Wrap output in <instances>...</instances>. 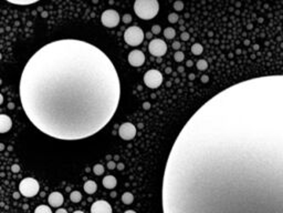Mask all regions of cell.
I'll list each match as a JSON object with an SVG mask.
<instances>
[{
    "instance_id": "cell-1",
    "label": "cell",
    "mask_w": 283,
    "mask_h": 213,
    "mask_svg": "<svg viewBox=\"0 0 283 213\" xmlns=\"http://www.w3.org/2000/svg\"><path fill=\"white\" fill-rule=\"evenodd\" d=\"M164 213H283V75L210 98L175 140Z\"/></svg>"
},
{
    "instance_id": "cell-2",
    "label": "cell",
    "mask_w": 283,
    "mask_h": 213,
    "mask_svg": "<svg viewBox=\"0 0 283 213\" xmlns=\"http://www.w3.org/2000/svg\"><path fill=\"white\" fill-rule=\"evenodd\" d=\"M19 89L32 124L60 140L97 133L113 118L121 97L111 59L79 39L55 40L40 48L25 63Z\"/></svg>"
},
{
    "instance_id": "cell-3",
    "label": "cell",
    "mask_w": 283,
    "mask_h": 213,
    "mask_svg": "<svg viewBox=\"0 0 283 213\" xmlns=\"http://www.w3.org/2000/svg\"><path fill=\"white\" fill-rule=\"evenodd\" d=\"M159 5L157 0H135L134 11L143 20H150L158 13Z\"/></svg>"
},
{
    "instance_id": "cell-4",
    "label": "cell",
    "mask_w": 283,
    "mask_h": 213,
    "mask_svg": "<svg viewBox=\"0 0 283 213\" xmlns=\"http://www.w3.org/2000/svg\"><path fill=\"white\" fill-rule=\"evenodd\" d=\"M39 182L33 178H25L19 183V191L25 198H32L39 193Z\"/></svg>"
},
{
    "instance_id": "cell-5",
    "label": "cell",
    "mask_w": 283,
    "mask_h": 213,
    "mask_svg": "<svg viewBox=\"0 0 283 213\" xmlns=\"http://www.w3.org/2000/svg\"><path fill=\"white\" fill-rule=\"evenodd\" d=\"M144 38H145L144 31L142 30L139 27H136V26L129 27L124 32L125 42L132 47L139 46L144 41Z\"/></svg>"
},
{
    "instance_id": "cell-6",
    "label": "cell",
    "mask_w": 283,
    "mask_h": 213,
    "mask_svg": "<svg viewBox=\"0 0 283 213\" xmlns=\"http://www.w3.org/2000/svg\"><path fill=\"white\" fill-rule=\"evenodd\" d=\"M145 84L150 89H156L163 83V75L158 70H148L144 75Z\"/></svg>"
},
{
    "instance_id": "cell-7",
    "label": "cell",
    "mask_w": 283,
    "mask_h": 213,
    "mask_svg": "<svg viewBox=\"0 0 283 213\" xmlns=\"http://www.w3.org/2000/svg\"><path fill=\"white\" fill-rule=\"evenodd\" d=\"M119 12L117 11L113 10V9H109V10H105L102 16H101V21L103 26L107 27V28H114L119 23Z\"/></svg>"
},
{
    "instance_id": "cell-8",
    "label": "cell",
    "mask_w": 283,
    "mask_h": 213,
    "mask_svg": "<svg viewBox=\"0 0 283 213\" xmlns=\"http://www.w3.org/2000/svg\"><path fill=\"white\" fill-rule=\"evenodd\" d=\"M148 51L154 57H163L167 52V45L162 39H153L148 45Z\"/></svg>"
},
{
    "instance_id": "cell-9",
    "label": "cell",
    "mask_w": 283,
    "mask_h": 213,
    "mask_svg": "<svg viewBox=\"0 0 283 213\" xmlns=\"http://www.w3.org/2000/svg\"><path fill=\"white\" fill-rule=\"evenodd\" d=\"M119 134L124 140H132L136 136V127L131 122H125L119 127Z\"/></svg>"
},
{
    "instance_id": "cell-10",
    "label": "cell",
    "mask_w": 283,
    "mask_h": 213,
    "mask_svg": "<svg viewBox=\"0 0 283 213\" xmlns=\"http://www.w3.org/2000/svg\"><path fill=\"white\" fill-rule=\"evenodd\" d=\"M128 62L133 67H140L145 62V55L140 50H133L128 55Z\"/></svg>"
},
{
    "instance_id": "cell-11",
    "label": "cell",
    "mask_w": 283,
    "mask_h": 213,
    "mask_svg": "<svg viewBox=\"0 0 283 213\" xmlns=\"http://www.w3.org/2000/svg\"><path fill=\"white\" fill-rule=\"evenodd\" d=\"M91 213H112V207L104 200H99L92 204Z\"/></svg>"
},
{
    "instance_id": "cell-12",
    "label": "cell",
    "mask_w": 283,
    "mask_h": 213,
    "mask_svg": "<svg viewBox=\"0 0 283 213\" xmlns=\"http://www.w3.org/2000/svg\"><path fill=\"white\" fill-rule=\"evenodd\" d=\"M64 198L60 192H52L48 198V202L53 208H60L63 204Z\"/></svg>"
},
{
    "instance_id": "cell-13",
    "label": "cell",
    "mask_w": 283,
    "mask_h": 213,
    "mask_svg": "<svg viewBox=\"0 0 283 213\" xmlns=\"http://www.w3.org/2000/svg\"><path fill=\"white\" fill-rule=\"evenodd\" d=\"M11 127H12V121L10 117L6 114H1L0 116V133H6L11 129Z\"/></svg>"
},
{
    "instance_id": "cell-14",
    "label": "cell",
    "mask_w": 283,
    "mask_h": 213,
    "mask_svg": "<svg viewBox=\"0 0 283 213\" xmlns=\"http://www.w3.org/2000/svg\"><path fill=\"white\" fill-rule=\"evenodd\" d=\"M103 185H104L106 189H109V190H113V189L116 187V184H117V180H116V178L113 177V175H106L105 178H103Z\"/></svg>"
},
{
    "instance_id": "cell-15",
    "label": "cell",
    "mask_w": 283,
    "mask_h": 213,
    "mask_svg": "<svg viewBox=\"0 0 283 213\" xmlns=\"http://www.w3.org/2000/svg\"><path fill=\"white\" fill-rule=\"evenodd\" d=\"M84 191L88 194H93V193H95V191H96V189H97V185H96V183L94 182V181H92V180H89V181H86V182L84 183Z\"/></svg>"
},
{
    "instance_id": "cell-16",
    "label": "cell",
    "mask_w": 283,
    "mask_h": 213,
    "mask_svg": "<svg viewBox=\"0 0 283 213\" xmlns=\"http://www.w3.org/2000/svg\"><path fill=\"white\" fill-rule=\"evenodd\" d=\"M10 4H13V5H19V6H27V5H32L38 2L39 0H6Z\"/></svg>"
},
{
    "instance_id": "cell-17",
    "label": "cell",
    "mask_w": 283,
    "mask_h": 213,
    "mask_svg": "<svg viewBox=\"0 0 283 213\" xmlns=\"http://www.w3.org/2000/svg\"><path fill=\"white\" fill-rule=\"evenodd\" d=\"M122 201L124 204H131V203L134 201V195L131 192H125L122 195Z\"/></svg>"
},
{
    "instance_id": "cell-18",
    "label": "cell",
    "mask_w": 283,
    "mask_h": 213,
    "mask_svg": "<svg viewBox=\"0 0 283 213\" xmlns=\"http://www.w3.org/2000/svg\"><path fill=\"white\" fill-rule=\"evenodd\" d=\"M70 200L72 202H75V203L80 202L82 200V194L79 191H73V192H71V194H70Z\"/></svg>"
},
{
    "instance_id": "cell-19",
    "label": "cell",
    "mask_w": 283,
    "mask_h": 213,
    "mask_svg": "<svg viewBox=\"0 0 283 213\" xmlns=\"http://www.w3.org/2000/svg\"><path fill=\"white\" fill-rule=\"evenodd\" d=\"M203 50H204V48H203V46H201L200 43H194V45L191 46V52H193L194 55H196V56L201 55V53H203Z\"/></svg>"
},
{
    "instance_id": "cell-20",
    "label": "cell",
    "mask_w": 283,
    "mask_h": 213,
    "mask_svg": "<svg viewBox=\"0 0 283 213\" xmlns=\"http://www.w3.org/2000/svg\"><path fill=\"white\" fill-rule=\"evenodd\" d=\"M164 36L166 39H173L175 36H176V31H175V29L168 27V28H166L164 30Z\"/></svg>"
},
{
    "instance_id": "cell-21",
    "label": "cell",
    "mask_w": 283,
    "mask_h": 213,
    "mask_svg": "<svg viewBox=\"0 0 283 213\" xmlns=\"http://www.w3.org/2000/svg\"><path fill=\"white\" fill-rule=\"evenodd\" d=\"M35 213H52V211L48 205H39L38 208H35Z\"/></svg>"
},
{
    "instance_id": "cell-22",
    "label": "cell",
    "mask_w": 283,
    "mask_h": 213,
    "mask_svg": "<svg viewBox=\"0 0 283 213\" xmlns=\"http://www.w3.org/2000/svg\"><path fill=\"white\" fill-rule=\"evenodd\" d=\"M104 171H105V169L102 164H95L94 167H93V172H94V174H96V175H102V174L104 173Z\"/></svg>"
},
{
    "instance_id": "cell-23",
    "label": "cell",
    "mask_w": 283,
    "mask_h": 213,
    "mask_svg": "<svg viewBox=\"0 0 283 213\" xmlns=\"http://www.w3.org/2000/svg\"><path fill=\"white\" fill-rule=\"evenodd\" d=\"M197 68H198L199 70H206L207 68H208V62L206 60H204V59H200L199 61H197Z\"/></svg>"
},
{
    "instance_id": "cell-24",
    "label": "cell",
    "mask_w": 283,
    "mask_h": 213,
    "mask_svg": "<svg viewBox=\"0 0 283 213\" xmlns=\"http://www.w3.org/2000/svg\"><path fill=\"white\" fill-rule=\"evenodd\" d=\"M184 58H185V56H184V52H181V51H177L176 53L174 55V59L177 62H180V61H183L184 60Z\"/></svg>"
},
{
    "instance_id": "cell-25",
    "label": "cell",
    "mask_w": 283,
    "mask_h": 213,
    "mask_svg": "<svg viewBox=\"0 0 283 213\" xmlns=\"http://www.w3.org/2000/svg\"><path fill=\"white\" fill-rule=\"evenodd\" d=\"M178 15L177 13H170V15L168 16V21L170 22V23H175V22H177L178 21Z\"/></svg>"
},
{
    "instance_id": "cell-26",
    "label": "cell",
    "mask_w": 283,
    "mask_h": 213,
    "mask_svg": "<svg viewBox=\"0 0 283 213\" xmlns=\"http://www.w3.org/2000/svg\"><path fill=\"white\" fill-rule=\"evenodd\" d=\"M174 9L177 11L183 10V9H184V4H183L181 1H178V0H177V1L174 4Z\"/></svg>"
},
{
    "instance_id": "cell-27",
    "label": "cell",
    "mask_w": 283,
    "mask_h": 213,
    "mask_svg": "<svg viewBox=\"0 0 283 213\" xmlns=\"http://www.w3.org/2000/svg\"><path fill=\"white\" fill-rule=\"evenodd\" d=\"M159 32H160V27H159V26H153V28H152V33L158 35Z\"/></svg>"
},
{
    "instance_id": "cell-28",
    "label": "cell",
    "mask_w": 283,
    "mask_h": 213,
    "mask_svg": "<svg viewBox=\"0 0 283 213\" xmlns=\"http://www.w3.org/2000/svg\"><path fill=\"white\" fill-rule=\"evenodd\" d=\"M116 167H117V164H116L114 161H109V162L107 163V169H109V170H114Z\"/></svg>"
},
{
    "instance_id": "cell-29",
    "label": "cell",
    "mask_w": 283,
    "mask_h": 213,
    "mask_svg": "<svg viewBox=\"0 0 283 213\" xmlns=\"http://www.w3.org/2000/svg\"><path fill=\"white\" fill-rule=\"evenodd\" d=\"M123 21H124L125 23H128V22H131L132 21V17H131V15H124V17H123Z\"/></svg>"
},
{
    "instance_id": "cell-30",
    "label": "cell",
    "mask_w": 283,
    "mask_h": 213,
    "mask_svg": "<svg viewBox=\"0 0 283 213\" xmlns=\"http://www.w3.org/2000/svg\"><path fill=\"white\" fill-rule=\"evenodd\" d=\"M11 171L13 173H18L20 171V167L18 165V164H13L12 167H11Z\"/></svg>"
},
{
    "instance_id": "cell-31",
    "label": "cell",
    "mask_w": 283,
    "mask_h": 213,
    "mask_svg": "<svg viewBox=\"0 0 283 213\" xmlns=\"http://www.w3.org/2000/svg\"><path fill=\"white\" fill-rule=\"evenodd\" d=\"M180 37H181V39H183V40H185V41L189 40V33H188V32H183Z\"/></svg>"
},
{
    "instance_id": "cell-32",
    "label": "cell",
    "mask_w": 283,
    "mask_h": 213,
    "mask_svg": "<svg viewBox=\"0 0 283 213\" xmlns=\"http://www.w3.org/2000/svg\"><path fill=\"white\" fill-rule=\"evenodd\" d=\"M180 47H181V45H180V42H178V41H175L174 43H173V48H174L175 50H178Z\"/></svg>"
},
{
    "instance_id": "cell-33",
    "label": "cell",
    "mask_w": 283,
    "mask_h": 213,
    "mask_svg": "<svg viewBox=\"0 0 283 213\" xmlns=\"http://www.w3.org/2000/svg\"><path fill=\"white\" fill-rule=\"evenodd\" d=\"M209 80V77L208 76H203L201 77V82H204V83H207Z\"/></svg>"
},
{
    "instance_id": "cell-34",
    "label": "cell",
    "mask_w": 283,
    "mask_h": 213,
    "mask_svg": "<svg viewBox=\"0 0 283 213\" xmlns=\"http://www.w3.org/2000/svg\"><path fill=\"white\" fill-rule=\"evenodd\" d=\"M55 213H68V211L65 210V209H62V208H59L56 211H55Z\"/></svg>"
},
{
    "instance_id": "cell-35",
    "label": "cell",
    "mask_w": 283,
    "mask_h": 213,
    "mask_svg": "<svg viewBox=\"0 0 283 213\" xmlns=\"http://www.w3.org/2000/svg\"><path fill=\"white\" fill-rule=\"evenodd\" d=\"M116 168H117L119 170H123V169H124V164H123V163H119Z\"/></svg>"
},
{
    "instance_id": "cell-36",
    "label": "cell",
    "mask_w": 283,
    "mask_h": 213,
    "mask_svg": "<svg viewBox=\"0 0 283 213\" xmlns=\"http://www.w3.org/2000/svg\"><path fill=\"white\" fill-rule=\"evenodd\" d=\"M20 194H21V193L15 192V193H13V198H15V199H19L20 198Z\"/></svg>"
},
{
    "instance_id": "cell-37",
    "label": "cell",
    "mask_w": 283,
    "mask_h": 213,
    "mask_svg": "<svg viewBox=\"0 0 283 213\" xmlns=\"http://www.w3.org/2000/svg\"><path fill=\"white\" fill-rule=\"evenodd\" d=\"M149 106H150V104H149L148 102H145V103H144V109H146V110H147V109L149 108Z\"/></svg>"
},
{
    "instance_id": "cell-38",
    "label": "cell",
    "mask_w": 283,
    "mask_h": 213,
    "mask_svg": "<svg viewBox=\"0 0 283 213\" xmlns=\"http://www.w3.org/2000/svg\"><path fill=\"white\" fill-rule=\"evenodd\" d=\"M186 66H187V67H191V66H193V62H191V61H187Z\"/></svg>"
},
{
    "instance_id": "cell-39",
    "label": "cell",
    "mask_w": 283,
    "mask_h": 213,
    "mask_svg": "<svg viewBox=\"0 0 283 213\" xmlns=\"http://www.w3.org/2000/svg\"><path fill=\"white\" fill-rule=\"evenodd\" d=\"M124 213H136V212H135L134 210H127V211H125Z\"/></svg>"
},
{
    "instance_id": "cell-40",
    "label": "cell",
    "mask_w": 283,
    "mask_h": 213,
    "mask_svg": "<svg viewBox=\"0 0 283 213\" xmlns=\"http://www.w3.org/2000/svg\"><path fill=\"white\" fill-rule=\"evenodd\" d=\"M111 197H112V198H115V197H116V192H112V193H111Z\"/></svg>"
},
{
    "instance_id": "cell-41",
    "label": "cell",
    "mask_w": 283,
    "mask_h": 213,
    "mask_svg": "<svg viewBox=\"0 0 283 213\" xmlns=\"http://www.w3.org/2000/svg\"><path fill=\"white\" fill-rule=\"evenodd\" d=\"M170 72H171V69L170 68H167L166 69V73H170Z\"/></svg>"
},
{
    "instance_id": "cell-42",
    "label": "cell",
    "mask_w": 283,
    "mask_h": 213,
    "mask_svg": "<svg viewBox=\"0 0 283 213\" xmlns=\"http://www.w3.org/2000/svg\"><path fill=\"white\" fill-rule=\"evenodd\" d=\"M194 78H195V76H194V75H190V76H189V79H190V80H193V79H194Z\"/></svg>"
},
{
    "instance_id": "cell-43",
    "label": "cell",
    "mask_w": 283,
    "mask_h": 213,
    "mask_svg": "<svg viewBox=\"0 0 283 213\" xmlns=\"http://www.w3.org/2000/svg\"><path fill=\"white\" fill-rule=\"evenodd\" d=\"M73 213H84L83 211H75V212H73Z\"/></svg>"
},
{
    "instance_id": "cell-44",
    "label": "cell",
    "mask_w": 283,
    "mask_h": 213,
    "mask_svg": "<svg viewBox=\"0 0 283 213\" xmlns=\"http://www.w3.org/2000/svg\"><path fill=\"white\" fill-rule=\"evenodd\" d=\"M147 37H148V38H150V37H152V33H150V32H149V33H147Z\"/></svg>"
}]
</instances>
